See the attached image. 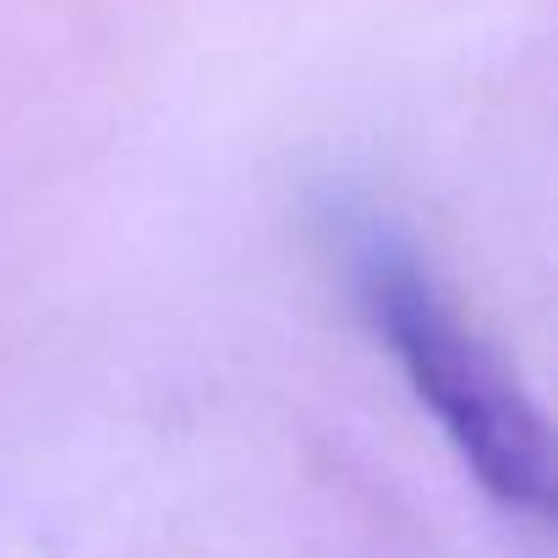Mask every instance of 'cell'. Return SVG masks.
<instances>
[{"mask_svg": "<svg viewBox=\"0 0 558 558\" xmlns=\"http://www.w3.org/2000/svg\"><path fill=\"white\" fill-rule=\"evenodd\" d=\"M356 291L400 362L416 400L433 411L438 433L460 465L509 509L547 514L553 504V444L547 422L504 367V356L460 318L433 268L395 230L367 225L351 241Z\"/></svg>", "mask_w": 558, "mask_h": 558, "instance_id": "obj_1", "label": "cell"}]
</instances>
